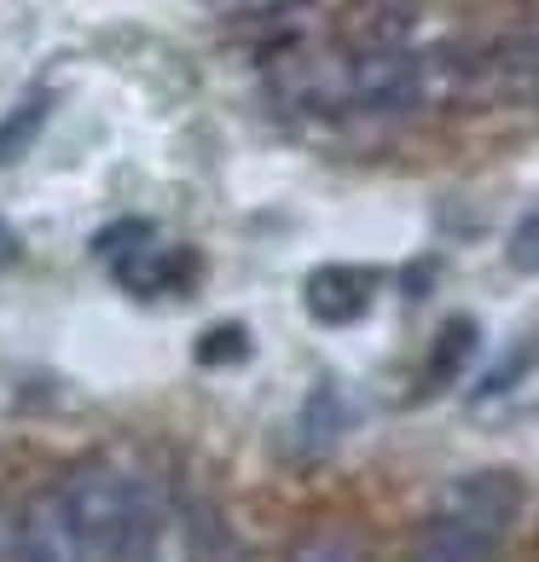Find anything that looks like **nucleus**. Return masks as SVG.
Here are the masks:
<instances>
[{"label": "nucleus", "instance_id": "f257e3e1", "mask_svg": "<svg viewBox=\"0 0 539 562\" xmlns=\"http://www.w3.org/2000/svg\"><path fill=\"white\" fill-rule=\"evenodd\" d=\"M65 505H70V522L81 533V551L105 562L111 546L122 539V528L139 516V505L151 498L157 487L145 482V475H134L128 464H116V458H88L65 487Z\"/></svg>", "mask_w": 539, "mask_h": 562}, {"label": "nucleus", "instance_id": "f03ea898", "mask_svg": "<svg viewBox=\"0 0 539 562\" xmlns=\"http://www.w3.org/2000/svg\"><path fill=\"white\" fill-rule=\"evenodd\" d=\"M441 516H459L470 528H487V533H510V522L523 516V482L510 470H470L459 482H447L441 498H435Z\"/></svg>", "mask_w": 539, "mask_h": 562}, {"label": "nucleus", "instance_id": "7ed1b4c3", "mask_svg": "<svg viewBox=\"0 0 539 562\" xmlns=\"http://www.w3.org/2000/svg\"><path fill=\"white\" fill-rule=\"evenodd\" d=\"M105 562H203L198 557V533L192 522L169 505L162 493H151L139 505V516L128 528H122V539L111 546Z\"/></svg>", "mask_w": 539, "mask_h": 562}, {"label": "nucleus", "instance_id": "20e7f679", "mask_svg": "<svg viewBox=\"0 0 539 562\" xmlns=\"http://www.w3.org/2000/svg\"><path fill=\"white\" fill-rule=\"evenodd\" d=\"M18 562H88L81 533L70 522V505L58 487L35 493L24 505V516H18Z\"/></svg>", "mask_w": 539, "mask_h": 562}, {"label": "nucleus", "instance_id": "39448f33", "mask_svg": "<svg viewBox=\"0 0 539 562\" xmlns=\"http://www.w3.org/2000/svg\"><path fill=\"white\" fill-rule=\"evenodd\" d=\"M371 290H378V273L366 267H319L307 279V314L319 325H355L371 307Z\"/></svg>", "mask_w": 539, "mask_h": 562}, {"label": "nucleus", "instance_id": "423d86ee", "mask_svg": "<svg viewBox=\"0 0 539 562\" xmlns=\"http://www.w3.org/2000/svg\"><path fill=\"white\" fill-rule=\"evenodd\" d=\"M499 551H505L499 533L470 528V522H459V516L435 510L424 522V533H418V546H412V562H499Z\"/></svg>", "mask_w": 539, "mask_h": 562}, {"label": "nucleus", "instance_id": "0eeeda50", "mask_svg": "<svg viewBox=\"0 0 539 562\" xmlns=\"http://www.w3.org/2000/svg\"><path fill=\"white\" fill-rule=\"evenodd\" d=\"M47 111H53V99L47 93H35V99H24L7 122H0V162H18L30 151V139L47 128Z\"/></svg>", "mask_w": 539, "mask_h": 562}, {"label": "nucleus", "instance_id": "6e6552de", "mask_svg": "<svg viewBox=\"0 0 539 562\" xmlns=\"http://www.w3.org/2000/svg\"><path fill=\"white\" fill-rule=\"evenodd\" d=\"M284 562H366V551H360V539L343 533V528H314L307 539H296V551Z\"/></svg>", "mask_w": 539, "mask_h": 562}, {"label": "nucleus", "instance_id": "1a4fd4ad", "mask_svg": "<svg viewBox=\"0 0 539 562\" xmlns=\"http://www.w3.org/2000/svg\"><path fill=\"white\" fill-rule=\"evenodd\" d=\"M475 353V325L470 319H452L441 330V342H435V360H429V383H447L452 371H459L464 360Z\"/></svg>", "mask_w": 539, "mask_h": 562}, {"label": "nucleus", "instance_id": "9d476101", "mask_svg": "<svg viewBox=\"0 0 539 562\" xmlns=\"http://www.w3.org/2000/svg\"><path fill=\"white\" fill-rule=\"evenodd\" d=\"M244 353H250V337H244L238 325H215L210 337L198 342V360H203V366H221V360H244Z\"/></svg>", "mask_w": 539, "mask_h": 562}, {"label": "nucleus", "instance_id": "9b49d317", "mask_svg": "<svg viewBox=\"0 0 539 562\" xmlns=\"http://www.w3.org/2000/svg\"><path fill=\"white\" fill-rule=\"evenodd\" d=\"M145 238H151V226H145V221H116V226H105V233L93 238V256L116 261V256H128L134 244H145Z\"/></svg>", "mask_w": 539, "mask_h": 562}, {"label": "nucleus", "instance_id": "f8f14e48", "mask_svg": "<svg viewBox=\"0 0 539 562\" xmlns=\"http://www.w3.org/2000/svg\"><path fill=\"white\" fill-rule=\"evenodd\" d=\"M505 256H510L516 273H539V215L516 221V233H510V244H505Z\"/></svg>", "mask_w": 539, "mask_h": 562}, {"label": "nucleus", "instance_id": "ddd939ff", "mask_svg": "<svg viewBox=\"0 0 539 562\" xmlns=\"http://www.w3.org/2000/svg\"><path fill=\"white\" fill-rule=\"evenodd\" d=\"M0 562H18V516L7 510V498H0Z\"/></svg>", "mask_w": 539, "mask_h": 562}]
</instances>
